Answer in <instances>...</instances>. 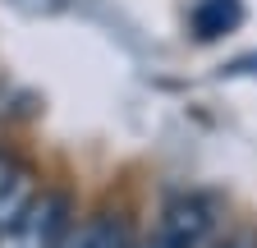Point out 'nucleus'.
Here are the masks:
<instances>
[{"label": "nucleus", "instance_id": "6", "mask_svg": "<svg viewBox=\"0 0 257 248\" xmlns=\"http://www.w3.org/2000/svg\"><path fill=\"white\" fill-rule=\"evenodd\" d=\"M225 74H257V55H243V60H234Z\"/></svg>", "mask_w": 257, "mask_h": 248}, {"label": "nucleus", "instance_id": "1", "mask_svg": "<svg viewBox=\"0 0 257 248\" xmlns=\"http://www.w3.org/2000/svg\"><path fill=\"white\" fill-rule=\"evenodd\" d=\"M211 230H216V202L202 193H188L161 211V225L143 248H202Z\"/></svg>", "mask_w": 257, "mask_h": 248}, {"label": "nucleus", "instance_id": "7", "mask_svg": "<svg viewBox=\"0 0 257 248\" xmlns=\"http://www.w3.org/2000/svg\"><path fill=\"white\" fill-rule=\"evenodd\" d=\"M220 248H248V243H243V239H234V243H220Z\"/></svg>", "mask_w": 257, "mask_h": 248}, {"label": "nucleus", "instance_id": "3", "mask_svg": "<svg viewBox=\"0 0 257 248\" xmlns=\"http://www.w3.org/2000/svg\"><path fill=\"white\" fill-rule=\"evenodd\" d=\"M32 202H37V184H32L28 166H19L14 157L0 152V234L14 230Z\"/></svg>", "mask_w": 257, "mask_h": 248}, {"label": "nucleus", "instance_id": "4", "mask_svg": "<svg viewBox=\"0 0 257 248\" xmlns=\"http://www.w3.org/2000/svg\"><path fill=\"white\" fill-rule=\"evenodd\" d=\"M64 248H134V239H128V221L124 216H92L87 225H78L69 239H64Z\"/></svg>", "mask_w": 257, "mask_h": 248}, {"label": "nucleus", "instance_id": "5", "mask_svg": "<svg viewBox=\"0 0 257 248\" xmlns=\"http://www.w3.org/2000/svg\"><path fill=\"white\" fill-rule=\"evenodd\" d=\"M239 19H243L239 0H198V5H193V33L202 42H216V37L230 33V28H239Z\"/></svg>", "mask_w": 257, "mask_h": 248}, {"label": "nucleus", "instance_id": "2", "mask_svg": "<svg viewBox=\"0 0 257 248\" xmlns=\"http://www.w3.org/2000/svg\"><path fill=\"white\" fill-rule=\"evenodd\" d=\"M69 239V207L64 198H37L14 230H5V248H64Z\"/></svg>", "mask_w": 257, "mask_h": 248}]
</instances>
